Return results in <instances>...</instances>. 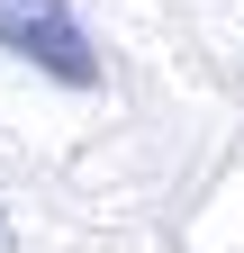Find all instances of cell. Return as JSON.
Instances as JSON below:
<instances>
[{
  "mask_svg": "<svg viewBox=\"0 0 244 253\" xmlns=\"http://www.w3.org/2000/svg\"><path fill=\"white\" fill-rule=\"evenodd\" d=\"M0 54L37 63V73L64 82V90H90V82H100V54H90L81 18L64 9V0H0Z\"/></svg>",
  "mask_w": 244,
  "mask_h": 253,
  "instance_id": "1",
  "label": "cell"
},
{
  "mask_svg": "<svg viewBox=\"0 0 244 253\" xmlns=\"http://www.w3.org/2000/svg\"><path fill=\"white\" fill-rule=\"evenodd\" d=\"M0 253H9V217H0Z\"/></svg>",
  "mask_w": 244,
  "mask_h": 253,
  "instance_id": "2",
  "label": "cell"
}]
</instances>
